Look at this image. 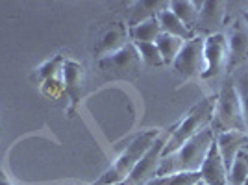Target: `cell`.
Wrapping results in <instances>:
<instances>
[{
  "label": "cell",
  "mask_w": 248,
  "mask_h": 185,
  "mask_svg": "<svg viewBox=\"0 0 248 185\" xmlns=\"http://www.w3.org/2000/svg\"><path fill=\"white\" fill-rule=\"evenodd\" d=\"M213 143H215V132L209 126L195 135L193 139H189L176 152L161 155L157 176L176 174V172H198Z\"/></svg>",
  "instance_id": "1"
},
{
  "label": "cell",
  "mask_w": 248,
  "mask_h": 185,
  "mask_svg": "<svg viewBox=\"0 0 248 185\" xmlns=\"http://www.w3.org/2000/svg\"><path fill=\"white\" fill-rule=\"evenodd\" d=\"M159 130H146L141 132L139 135H135L134 139L128 143V146L124 148V152L115 161L106 172H104L93 185H121L132 174V170L135 169V165L141 161V157L146 154V150L152 146L155 139L159 137Z\"/></svg>",
  "instance_id": "2"
},
{
  "label": "cell",
  "mask_w": 248,
  "mask_h": 185,
  "mask_svg": "<svg viewBox=\"0 0 248 185\" xmlns=\"http://www.w3.org/2000/svg\"><path fill=\"white\" fill-rule=\"evenodd\" d=\"M215 102H217V96H207L204 100H200L187 113L186 119L172 130V134L169 135L165 148H163V155L176 152L189 139H193L202 130H206V128L211 126V119H213V111H215Z\"/></svg>",
  "instance_id": "3"
},
{
  "label": "cell",
  "mask_w": 248,
  "mask_h": 185,
  "mask_svg": "<svg viewBox=\"0 0 248 185\" xmlns=\"http://www.w3.org/2000/svg\"><path fill=\"white\" fill-rule=\"evenodd\" d=\"M211 130L215 134H220V132H247L241 100H239L237 91H235L233 83L230 80V76L224 78V82L218 89L215 111H213V119H211Z\"/></svg>",
  "instance_id": "4"
},
{
  "label": "cell",
  "mask_w": 248,
  "mask_h": 185,
  "mask_svg": "<svg viewBox=\"0 0 248 185\" xmlns=\"http://www.w3.org/2000/svg\"><path fill=\"white\" fill-rule=\"evenodd\" d=\"M167 139H169V135L165 132H161L159 137L152 143V146L146 150V154L141 157V161L135 165L132 174L128 176L121 185H146L148 182H152L157 176V169L161 163V155H163Z\"/></svg>",
  "instance_id": "5"
},
{
  "label": "cell",
  "mask_w": 248,
  "mask_h": 185,
  "mask_svg": "<svg viewBox=\"0 0 248 185\" xmlns=\"http://www.w3.org/2000/svg\"><path fill=\"white\" fill-rule=\"evenodd\" d=\"M204 45H206V37L204 35H195L193 39L186 41L184 48L180 50L172 65L184 78H195V76L204 74V71H206Z\"/></svg>",
  "instance_id": "6"
},
{
  "label": "cell",
  "mask_w": 248,
  "mask_h": 185,
  "mask_svg": "<svg viewBox=\"0 0 248 185\" xmlns=\"http://www.w3.org/2000/svg\"><path fill=\"white\" fill-rule=\"evenodd\" d=\"M98 67H100V71L113 78H135L139 72V67H141V58L135 50L134 43H128L119 52L100 60Z\"/></svg>",
  "instance_id": "7"
},
{
  "label": "cell",
  "mask_w": 248,
  "mask_h": 185,
  "mask_svg": "<svg viewBox=\"0 0 248 185\" xmlns=\"http://www.w3.org/2000/svg\"><path fill=\"white\" fill-rule=\"evenodd\" d=\"M228 72L248 62V22L243 15L233 17L228 22Z\"/></svg>",
  "instance_id": "8"
},
{
  "label": "cell",
  "mask_w": 248,
  "mask_h": 185,
  "mask_svg": "<svg viewBox=\"0 0 248 185\" xmlns=\"http://www.w3.org/2000/svg\"><path fill=\"white\" fill-rule=\"evenodd\" d=\"M226 21V2H220V0L200 2V13H198V21L195 24V35L209 37L215 33H222Z\"/></svg>",
  "instance_id": "9"
},
{
  "label": "cell",
  "mask_w": 248,
  "mask_h": 185,
  "mask_svg": "<svg viewBox=\"0 0 248 185\" xmlns=\"http://www.w3.org/2000/svg\"><path fill=\"white\" fill-rule=\"evenodd\" d=\"M204 58H206V71L202 78H218L224 71H228V39L226 33H215L206 37L204 45Z\"/></svg>",
  "instance_id": "10"
},
{
  "label": "cell",
  "mask_w": 248,
  "mask_h": 185,
  "mask_svg": "<svg viewBox=\"0 0 248 185\" xmlns=\"http://www.w3.org/2000/svg\"><path fill=\"white\" fill-rule=\"evenodd\" d=\"M128 30L124 28L123 22H111L106 30L98 35V41L94 45V54L96 58H108L115 52H119L121 48H124L128 45Z\"/></svg>",
  "instance_id": "11"
},
{
  "label": "cell",
  "mask_w": 248,
  "mask_h": 185,
  "mask_svg": "<svg viewBox=\"0 0 248 185\" xmlns=\"http://www.w3.org/2000/svg\"><path fill=\"white\" fill-rule=\"evenodd\" d=\"M218 154L226 165V170L232 169V165L245 148L248 146V134L247 132H220L215 134Z\"/></svg>",
  "instance_id": "12"
},
{
  "label": "cell",
  "mask_w": 248,
  "mask_h": 185,
  "mask_svg": "<svg viewBox=\"0 0 248 185\" xmlns=\"http://www.w3.org/2000/svg\"><path fill=\"white\" fill-rule=\"evenodd\" d=\"M63 83H65V92L71 98V109L69 113H74V108L78 106L83 94V67L74 60H65L62 67Z\"/></svg>",
  "instance_id": "13"
},
{
  "label": "cell",
  "mask_w": 248,
  "mask_h": 185,
  "mask_svg": "<svg viewBox=\"0 0 248 185\" xmlns=\"http://www.w3.org/2000/svg\"><path fill=\"white\" fill-rule=\"evenodd\" d=\"M200 178L207 185H228V170L222 157L218 154L217 143L211 144L204 163L200 167Z\"/></svg>",
  "instance_id": "14"
},
{
  "label": "cell",
  "mask_w": 248,
  "mask_h": 185,
  "mask_svg": "<svg viewBox=\"0 0 248 185\" xmlns=\"http://www.w3.org/2000/svg\"><path fill=\"white\" fill-rule=\"evenodd\" d=\"M157 22H159V28H161V33H169V35H174V37H180L184 41H189L195 37V33L187 28L184 22L176 17L172 11L169 10L167 6L165 10H161L157 13Z\"/></svg>",
  "instance_id": "15"
},
{
  "label": "cell",
  "mask_w": 248,
  "mask_h": 185,
  "mask_svg": "<svg viewBox=\"0 0 248 185\" xmlns=\"http://www.w3.org/2000/svg\"><path fill=\"white\" fill-rule=\"evenodd\" d=\"M167 6H169V2H161V0H139V2H134L132 10H130L128 24L135 26L139 22L154 19V17H157L159 11L165 10Z\"/></svg>",
  "instance_id": "16"
},
{
  "label": "cell",
  "mask_w": 248,
  "mask_h": 185,
  "mask_svg": "<svg viewBox=\"0 0 248 185\" xmlns=\"http://www.w3.org/2000/svg\"><path fill=\"white\" fill-rule=\"evenodd\" d=\"M228 76H230V80H232L235 91H237L239 100H241L243 117H245V126H247V134H248V62L235 67L233 71H230Z\"/></svg>",
  "instance_id": "17"
},
{
  "label": "cell",
  "mask_w": 248,
  "mask_h": 185,
  "mask_svg": "<svg viewBox=\"0 0 248 185\" xmlns=\"http://www.w3.org/2000/svg\"><path fill=\"white\" fill-rule=\"evenodd\" d=\"M169 10L172 11L176 17L195 33V24H197L198 13H200V2H193V0H172V2H169Z\"/></svg>",
  "instance_id": "18"
},
{
  "label": "cell",
  "mask_w": 248,
  "mask_h": 185,
  "mask_svg": "<svg viewBox=\"0 0 248 185\" xmlns=\"http://www.w3.org/2000/svg\"><path fill=\"white\" fill-rule=\"evenodd\" d=\"M159 33H161V28H159V22L155 17L128 28L130 43H155Z\"/></svg>",
  "instance_id": "19"
},
{
  "label": "cell",
  "mask_w": 248,
  "mask_h": 185,
  "mask_svg": "<svg viewBox=\"0 0 248 185\" xmlns=\"http://www.w3.org/2000/svg\"><path fill=\"white\" fill-rule=\"evenodd\" d=\"M184 45H186L184 39L174 37V35H169V33H159V37L155 39V46H157V50L161 54L165 65H172L174 63L180 50L184 48Z\"/></svg>",
  "instance_id": "20"
},
{
  "label": "cell",
  "mask_w": 248,
  "mask_h": 185,
  "mask_svg": "<svg viewBox=\"0 0 248 185\" xmlns=\"http://www.w3.org/2000/svg\"><path fill=\"white\" fill-rule=\"evenodd\" d=\"M200 180H202L200 172H176V174L155 176L146 185H195Z\"/></svg>",
  "instance_id": "21"
},
{
  "label": "cell",
  "mask_w": 248,
  "mask_h": 185,
  "mask_svg": "<svg viewBox=\"0 0 248 185\" xmlns=\"http://www.w3.org/2000/svg\"><path fill=\"white\" fill-rule=\"evenodd\" d=\"M248 178V150H243L235 157L232 169L228 170V185H245Z\"/></svg>",
  "instance_id": "22"
},
{
  "label": "cell",
  "mask_w": 248,
  "mask_h": 185,
  "mask_svg": "<svg viewBox=\"0 0 248 185\" xmlns=\"http://www.w3.org/2000/svg\"><path fill=\"white\" fill-rule=\"evenodd\" d=\"M134 46L137 54H139V58H141V62L145 63L146 67H161V65H165L161 54L155 46V43H134Z\"/></svg>",
  "instance_id": "23"
},
{
  "label": "cell",
  "mask_w": 248,
  "mask_h": 185,
  "mask_svg": "<svg viewBox=\"0 0 248 185\" xmlns=\"http://www.w3.org/2000/svg\"><path fill=\"white\" fill-rule=\"evenodd\" d=\"M63 62H65L63 56H56L52 62H46L41 69H39V72H37V78H39V80H45V82H50V78H54L56 71H62Z\"/></svg>",
  "instance_id": "24"
},
{
  "label": "cell",
  "mask_w": 248,
  "mask_h": 185,
  "mask_svg": "<svg viewBox=\"0 0 248 185\" xmlns=\"http://www.w3.org/2000/svg\"><path fill=\"white\" fill-rule=\"evenodd\" d=\"M0 185H11V182L6 178V174H4L2 170H0Z\"/></svg>",
  "instance_id": "25"
},
{
  "label": "cell",
  "mask_w": 248,
  "mask_h": 185,
  "mask_svg": "<svg viewBox=\"0 0 248 185\" xmlns=\"http://www.w3.org/2000/svg\"><path fill=\"white\" fill-rule=\"evenodd\" d=\"M243 17H245V21L248 22V11H247V13H243Z\"/></svg>",
  "instance_id": "26"
},
{
  "label": "cell",
  "mask_w": 248,
  "mask_h": 185,
  "mask_svg": "<svg viewBox=\"0 0 248 185\" xmlns=\"http://www.w3.org/2000/svg\"><path fill=\"white\" fill-rule=\"evenodd\" d=\"M195 185H207V184H204V182H202V180H200V182H198V184H195Z\"/></svg>",
  "instance_id": "27"
},
{
  "label": "cell",
  "mask_w": 248,
  "mask_h": 185,
  "mask_svg": "<svg viewBox=\"0 0 248 185\" xmlns=\"http://www.w3.org/2000/svg\"><path fill=\"white\" fill-rule=\"evenodd\" d=\"M245 185H248V178H247V182H245Z\"/></svg>",
  "instance_id": "28"
},
{
  "label": "cell",
  "mask_w": 248,
  "mask_h": 185,
  "mask_svg": "<svg viewBox=\"0 0 248 185\" xmlns=\"http://www.w3.org/2000/svg\"><path fill=\"white\" fill-rule=\"evenodd\" d=\"M245 150H248V146H247V148H245Z\"/></svg>",
  "instance_id": "29"
},
{
  "label": "cell",
  "mask_w": 248,
  "mask_h": 185,
  "mask_svg": "<svg viewBox=\"0 0 248 185\" xmlns=\"http://www.w3.org/2000/svg\"><path fill=\"white\" fill-rule=\"evenodd\" d=\"M91 185H93V184H91Z\"/></svg>",
  "instance_id": "30"
}]
</instances>
